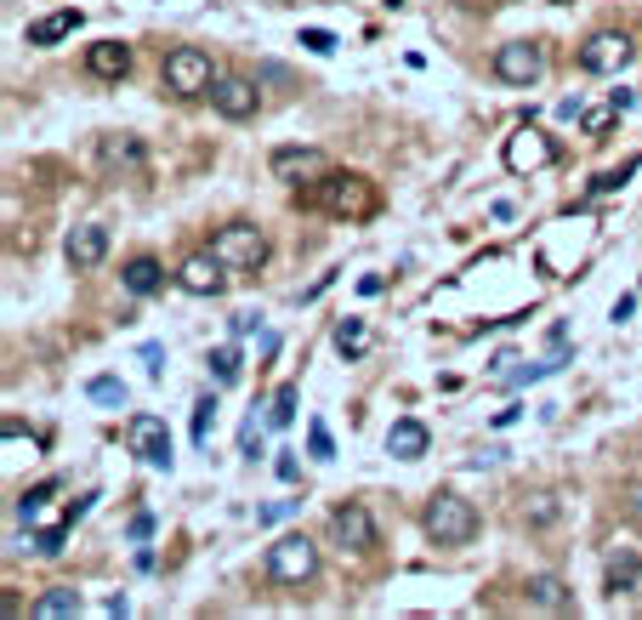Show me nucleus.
I'll list each match as a JSON object with an SVG mask.
<instances>
[{
	"instance_id": "1",
	"label": "nucleus",
	"mask_w": 642,
	"mask_h": 620,
	"mask_svg": "<svg viewBox=\"0 0 642 620\" xmlns=\"http://www.w3.org/2000/svg\"><path fill=\"white\" fill-rule=\"evenodd\" d=\"M308 206L324 217H342V222H364V217H376V182L358 171H324L308 188Z\"/></svg>"
},
{
	"instance_id": "2",
	"label": "nucleus",
	"mask_w": 642,
	"mask_h": 620,
	"mask_svg": "<svg viewBox=\"0 0 642 620\" xmlns=\"http://www.w3.org/2000/svg\"><path fill=\"white\" fill-rule=\"evenodd\" d=\"M421 530L432 546H466L472 535H478V507H472L466 496H455V489H438V496L427 501L421 512Z\"/></svg>"
},
{
	"instance_id": "3",
	"label": "nucleus",
	"mask_w": 642,
	"mask_h": 620,
	"mask_svg": "<svg viewBox=\"0 0 642 620\" xmlns=\"http://www.w3.org/2000/svg\"><path fill=\"white\" fill-rule=\"evenodd\" d=\"M319 575V546L308 535H279L267 546V580L279 586H308Z\"/></svg>"
},
{
	"instance_id": "4",
	"label": "nucleus",
	"mask_w": 642,
	"mask_h": 620,
	"mask_svg": "<svg viewBox=\"0 0 642 620\" xmlns=\"http://www.w3.org/2000/svg\"><path fill=\"white\" fill-rule=\"evenodd\" d=\"M211 251H217V263L228 274H256L267 263V240H262V228H251V222H228L222 234L211 240Z\"/></svg>"
},
{
	"instance_id": "5",
	"label": "nucleus",
	"mask_w": 642,
	"mask_h": 620,
	"mask_svg": "<svg viewBox=\"0 0 642 620\" xmlns=\"http://www.w3.org/2000/svg\"><path fill=\"white\" fill-rule=\"evenodd\" d=\"M159 80H165V91H177V97H206L217 86V69H211V57L199 46H177V52H165Z\"/></svg>"
},
{
	"instance_id": "6",
	"label": "nucleus",
	"mask_w": 642,
	"mask_h": 620,
	"mask_svg": "<svg viewBox=\"0 0 642 620\" xmlns=\"http://www.w3.org/2000/svg\"><path fill=\"white\" fill-rule=\"evenodd\" d=\"M500 159H506V171H512V177H529V171H546V166H552V159H557V143L540 132V125H518V132L506 137Z\"/></svg>"
},
{
	"instance_id": "7",
	"label": "nucleus",
	"mask_w": 642,
	"mask_h": 620,
	"mask_svg": "<svg viewBox=\"0 0 642 620\" xmlns=\"http://www.w3.org/2000/svg\"><path fill=\"white\" fill-rule=\"evenodd\" d=\"M125 444H131V455H143L148 467L171 473V433H165L159 416H131L125 421Z\"/></svg>"
},
{
	"instance_id": "8",
	"label": "nucleus",
	"mask_w": 642,
	"mask_h": 620,
	"mask_svg": "<svg viewBox=\"0 0 642 620\" xmlns=\"http://www.w3.org/2000/svg\"><path fill=\"white\" fill-rule=\"evenodd\" d=\"M626 63H631V35H620V29H597V35L580 46L586 75H620Z\"/></svg>"
},
{
	"instance_id": "9",
	"label": "nucleus",
	"mask_w": 642,
	"mask_h": 620,
	"mask_svg": "<svg viewBox=\"0 0 642 620\" xmlns=\"http://www.w3.org/2000/svg\"><path fill=\"white\" fill-rule=\"evenodd\" d=\"M540 75H546V52H540L534 41H512L495 52V80L506 86H534Z\"/></svg>"
},
{
	"instance_id": "10",
	"label": "nucleus",
	"mask_w": 642,
	"mask_h": 620,
	"mask_svg": "<svg viewBox=\"0 0 642 620\" xmlns=\"http://www.w3.org/2000/svg\"><path fill=\"white\" fill-rule=\"evenodd\" d=\"M256 103H262L256 80H245V75H217V86H211V109H217L222 120H251Z\"/></svg>"
},
{
	"instance_id": "11",
	"label": "nucleus",
	"mask_w": 642,
	"mask_h": 620,
	"mask_svg": "<svg viewBox=\"0 0 642 620\" xmlns=\"http://www.w3.org/2000/svg\"><path fill=\"white\" fill-rule=\"evenodd\" d=\"M63 256H69V268H75V274H91V268L109 256V228H103V222H80V228H69V240H63Z\"/></svg>"
},
{
	"instance_id": "12",
	"label": "nucleus",
	"mask_w": 642,
	"mask_h": 620,
	"mask_svg": "<svg viewBox=\"0 0 642 620\" xmlns=\"http://www.w3.org/2000/svg\"><path fill=\"white\" fill-rule=\"evenodd\" d=\"M330 535H335V546H347V552H369L376 546V518H369L358 501H347V507L330 512Z\"/></svg>"
},
{
	"instance_id": "13",
	"label": "nucleus",
	"mask_w": 642,
	"mask_h": 620,
	"mask_svg": "<svg viewBox=\"0 0 642 620\" xmlns=\"http://www.w3.org/2000/svg\"><path fill=\"white\" fill-rule=\"evenodd\" d=\"M267 166H274L279 182H319V177L330 171V159H324L319 148H274V159H267Z\"/></svg>"
},
{
	"instance_id": "14",
	"label": "nucleus",
	"mask_w": 642,
	"mask_h": 620,
	"mask_svg": "<svg viewBox=\"0 0 642 620\" xmlns=\"http://www.w3.org/2000/svg\"><path fill=\"white\" fill-rule=\"evenodd\" d=\"M177 285L188 290V297H217V290L228 285V268L217 263V251H199V256H188V263L177 268Z\"/></svg>"
},
{
	"instance_id": "15",
	"label": "nucleus",
	"mask_w": 642,
	"mask_h": 620,
	"mask_svg": "<svg viewBox=\"0 0 642 620\" xmlns=\"http://www.w3.org/2000/svg\"><path fill=\"white\" fill-rule=\"evenodd\" d=\"M387 455H398V462H421L427 455V428L416 416H398L387 428Z\"/></svg>"
},
{
	"instance_id": "16",
	"label": "nucleus",
	"mask_w": 642,
	"mask_h": 620,
	"mask_svg": "<svg viewBox=\"0 0 642 620\" xmlns=\"http://www.w3.org/2000/svg\"><path fill=\"white\" fill-rule=\"evenodd\" d=\"M86 69H91L97 80H125V75H131V46H120V41H97V46L86 52Z\"/></svg>"
},
{
	"instance_id": "17",
	"label": "nucleus",
	"mask_w": 642,
	"mask_h": 620,
	"mask_svg": "<svg viewBox=\"0 0 642 620\" xmlns=\"http://www.w3.org/2000/svg\"><path fill=\"white\" fill-rule=\"evenodd\" d=\"M529 604L534 609H546V615H568L574 609V593H568V580H557V575H529Z\"/></svg>"
},
{
	"instance_id": "18",
	"label": "nucleus",
	"mask_w": 642,
	"mask_h": 620,
	"mask_svg": "<svg viewBox=\"0 0 642 620\" xmlns=\"http://www.w3.org/2000/svg\"><path fill=\"white\" fill-rule=\"evenodd\" d=\"M637 580H642V558H637V552H620V558H608V569H602V593L608 598L637 593Z\"/></svg>"
},
{
	"instance_id": "19",
	"label": "nucleus",
	"mask_w": 642,
	"mask_h": 620,
	"mask_svg": "<svg viewBox=\"0 0 642 620\" xmlns=\"http://www.w3.org/2000/svg\"><path fill=\"white\" fill-rule=\"evenodd\" d=\"M80 29V12H52V18H35L29 23V46H57V41H69Z\"/></svg>"
},
{
	"instance_id": "20",
	"label": "nucleus",
	"mask_w": 642,
	"mask_h": 620,
	"mask_svg": "<svg viewBox=\"0 0 642 620\" xmlns=\"http://www.w3.org/2000/svg\"><path fill=\"white\" fill-rule=\"evenodd\" d=\"M125 290H131V297H154V290L165 285V268L154 263V256H137V263H125Z\"/></svg>"
},
{
	"instance_id": "21",
	"label": "nucleus",
	"mask_w": 642,
	"mask_h": 620,
	"mask_svg": "<svg viewBox=\"0 0 642 620\" xmlns=\"http://www.w3.org/2000/svg\"><path fill=\"white\" fill-rule=\"evenodd\" d=\"M335 353H342V358H364L369 353V324L364 319H342V324H335Z\"/></svg>"
},
{
	"instance_id": "22",
	"label": "nucleus",
	"mask_w": 642,
	"mask_h": 620,
	"mask_svg": "<svg viewBox=\"0 0 642 620\" xmlns=\"http://www.w3.org/2000/svg\"><path fill=\"white\" fill-rule=\"evenodd\" d=\"M63 615H80V593H75V586H52V593L35 604V620H63Z\"/></svg>"
},
{
	"instance_id": "23",
	"label": "nucleus",
	"mask_w": 642,
	"mask_h": 620,
	"mask_svg": "<svg viewBox=\"0 0 642 620\" xmlns=\"http://www.w3.org/2000/svg\"><path fill=\"white\" fill-rule=\"evenodd\" d=\"M103 166L137 171V166H143V143H137V137H103Z\"/></svg>"
},
{
	"instance_id": "24",
	"label": "nucleus",
	"mask_w": 642,
	"mask_h": 620,
	"mask_svg": "<svg viewBox=\"0 0 642 620\" xmlns=\"http://www.w3.org/2000/svg\"><path fill=\"white\" fill-rule=\"evenodd\" d=\"M86 394H91L97 405H109V410H125V399H131L120 376H91V381H86Z\"/></svg>"
},
{
	"instance_id": "25",
	"label": "nucleus",
	"mask_w": 642,
	"mask_h": 620,
	"mask_svg": "<svg viewBox=\"0 0 642 620\" xmlns=\"http://www.w3.org/2000/svg\"><path fill=\"white\" fill-rule=\"evenodd\" d=\"M557 496H529V507H523V524L529 530H546V524H557Z\"/></svg>"
},
{
	"instance_id": "26",
	"label": "nucleus",
	"mask_w": 642,
	"mask_h": 620,
	"mask_svg": "<svg viewBox=\"0 0 642 620\" xmlns=\"http://www.w3.org/2000/svg\"><path fill=\"white\" fill-rule=\"evenodd\" d=\"M240 370H245V365H240V347H217V353H211V376H217L222 387L240 381Z\"/></svg>"
},
{
	"instance_id": "27",
	"label": "nucleus",
	"mask_w": 642,
	"mask_h": 620,
	"mask_svg": "<svg viewBox=\"0 0 642 620\" xmlns=\"http://www.w3.org/2000/svg\"><path fill=\"white\" fill-rule=\"evenodd\" d=\"M211 428H217V399L206 394V399L193 405V444H199V450L211 444Z\"/></svg>"
},
{
	"instance_id": "28",
	"label": "nucleus",
	"mask_w": 642,
	"mask_h": 620,
	"mask_svg": "<svg viewBox=\"0 0 642 620\" xmlns=\"http://www.w3.org/2000/svg\"><path fill=\"white\" fill-rule=\"evenodd\" d=\"M296 421V387H279L274 405H267V428H290Z\"/></svg>"
},
{
	"instance_id": "29",
	"label": "nucleus",
	"mask_w": 642,
	"mask_h": 620,
	"mask_svg": "<svg viewBox=\"0 0 642 620\" xmlns=\"http://www.w3.org/2000/svg\"><path fill=\"white\" fill-rule=\"evenodd\" d=\"M615 114H620V103H615V97H608V103H597V109H586V114H580V125H586V137H602V132H608V125H615Z\"/></svg>"
},
{
	"instance_id": "30",
	"label": "nucleus",
	"mask_w": 642,
	"mask_h": 620,
	"mask_svg": "<svg viewBox=\"0 0 642 620\" xmlns=\"http://www.w3.org/2000/svg\"><path fill=\"white\" fill-rule=\"evenodd\" d=\"M69 530H75L69 518H63V524H52V530H41V535H35V552H41V558H57L63 541H69Z\"/></svg>"
},
{
	"instance_id": "31",
	"label": "nucleus",
	"mask_w": 642,
	"mask_h": 620,
	"mask_svg": "<svg viewBox=\"0 0 642 620\" xmlns=\"http://www.w3.org/2000/svg\"><path fill=\"white\" fill-rule=\"evenodd\" d=\"M240 450L251 455V462L262 455V421H256V416H245V428H240Z\"/></svg>"
},
{
	"instance_id": "32",
	"label": "nucleus",
	"mask_w": 642,
	"mask_h": 620,
	"mask_svg": "<svg viewBox=\"0 0 642 620\" xmlns=\"http://www.w3.org/2000/svg\"><path fill=\"white\" fill-rule=\"evenodd\" d=\"M631 171H637V166H620V171H608V177H597V182H591V200H602V193H615V188H620V182H626Z\"/></svg>"
},
{
	"instance_id": "33",
	"label": "nucleus",
	"mask_w": 642,
	"mask_h": 620,
	"mask_svg": "<svg viewBox=\"0 0 642 620\" xmlns=\"http://www.w3.org/2000/svg\"><path fill=\"white\" fill-rule=\"evenodd\" d=\"M301 46H308V52H335V41L324 35V29H308V35H301Z\"/></svg>"
},
{
	"instance_id": "34",
	"label": "nucleus",
	"mask_w": 642,
	"mask_h": 620,
	"mask_svg": "<svg viewBox=\"0 0 642 620\" xmlns=\"http://www.w3.org/2000/svg\"><path fill=\"white\" fill-rule=\"evenodd\" d=\"M274 473H279L285 484H296V478H301V462H296V455H279V462H274Z\"/></svg>"
},
{
	"instance_id": "35",
	"label": "nucleus",
	"mask_w": 642,
	"mask_h": 620,
	"mask_svg": "<svg viewBox=\"0 0 642 620\" xmlns=\"http://www.w3.org/2000/svg\"><path fill=\"white\" fill-rule=\"evenodd\" d=\"M296 501H274V507H262V524H279V518H290Z\"/></svg>"
},
{
	"instance_id": "36",
	"label": "nucleus",
	"mask_w": 642,
	"mask_h": 620,
	"mask_svg": "<svg viewBox=\"0 0 642 620\" xmlns=\"http://www.w3.org/2000/svg\"><path fill=\"white\" fill-rule=\"evenodd\" d=\"M308 444H313V455H319V462H324V455H330V433L319 428V421H313V433H308Z\"/></svg>"
},
{
	"instance_id": "37",
	"label": "nucleus",
	"mask_w": 642,
	"mask_h": 620,
	"mask_svg": "<svg viewBox=\"0 0 642 620\" xmlns=\"http://www.w3.org/2000/svg\"><path fill=\"white\" fill-rule=\"evenodd\" d=\"M148 530H154V518H148V512L131 518V541H148Z\"/></svg>"
},
{
	"instance_id": "38",
	"label": "nucleus",
	"mask_w": 642,
	"mask_h": 620,
	"mask_svg": "<svg viewBox=\"0 0 642 620\" xmlns=\"http://www.w3.org/2000/svg\"><path fill=\"white\" fill-rule=\"evenodd\" d=\"M626 518H631V524H642V484L631 489V501H626Z\"/></svg>"
},
{
	"instance_id": "39",
	"label": "nucleus",
	"mask_w": 642,
	"mask_h": 620,
	"mask_svg": "<svg viewBox=\"0 0 642 620\" xmlns=\"http://www.w3.org/2000/svg\"><path fill=\"white\" fill-rule=\"evenodd\" d=\"M256 331V313H233V336H251Z\"/></svg>"
},
{
	"instance_id": "40",
	"label": "nucleus",
	"mask_w": 642,
	"mask_h": 620,
	"mask_svg": "<svg viewBox=\"0 0 642 620\" xmlns=\"http://www.w3.org/2000/svg\"><path fill=\"white\" fill-rule=\"evenodd\" d=\"M631 313H637V297H620V302H615V319H620V324H626V319H631Z\"/></svg>"
}]
</instances>
